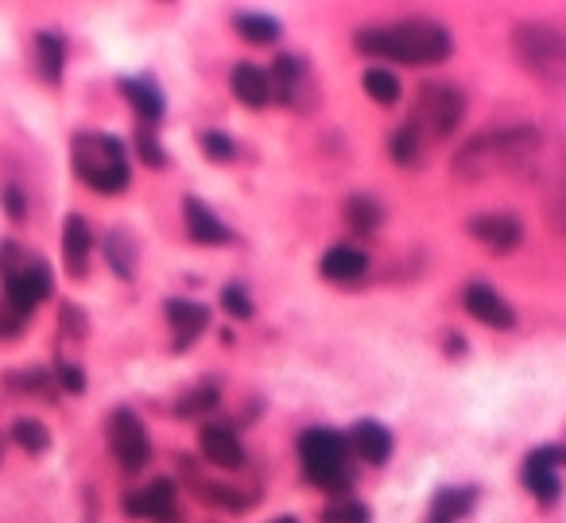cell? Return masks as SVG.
<instances>
[{
	"label": "cell",
	"mask_w": 566,
	"mask_h": 523,
	"mask_svg": "<svg viewBox=\"0 0 566 523\" xmlns=\"http://www.w3.org/2000/svg\"><path fill=\"white\" fill-rule=\"evenodd\" d=\"M319 520L322 523H369V508H365L362 500H353V497H337V500H330V504L322 508Z\"/></svg>",
	"instance_id": "cell-29"
},
{
	"label": "cell",
	"mask_w": 566,
	"mask_h": 523,
	"mask_svg": "<svg viewBox=\"0 0 566 523\" xmlns=\"http://www.w3.org/2000/svg\"><path fill=\"white\" fill-rule=\"evenodd\" d=\"M116 86H121V93L129 98V105H132V113L140 116V124H152V129H156L159 116H164V93H159L148 78H121Z\"/></svg>",
	"instance_id": "cell-19"
},
{
	"label": "cell",
	"mask_w": 566,
	"mask_h": 523,
	"mask_svg": "<svg viewBox=\"0 0 566 523\" xmlns=\"http://www.w3.org/2000/svg\"><path fill=\"white\" fill-rule=\"evenodd\" d=\"M319 271L330 279V283H357V279L369 271V253H362L357 245H334L326 256H322Z\"/></svg>",
	"instance_id": "cell-18"
},
{
	"label": "cell",
	"mask_w": 566,
	"mask_h": 523,
	"mask_svg": "<svg viewBox=\"0 0 566 523\" xmlns=\"http://www.w3.org/2000/svg\"><path fill=\"white\" fill-rule=\"evenodd\" d=\"M388 147H392V159L400 167H411L419 159V152H423V136H419L411 124H403V129L392 132V140H388Z\"/></svg>",
	"instance_id": "cell-30"
},
{
	"label": "cell",
	"mask_w": 566,
	"mask_h": 523,
	"mask_svg": "<svg viewBox=\"0 0 566 523\" xmlns=\"http://www.w3.org/2000/svg\"><path fill=\"white\" fill-rule=\"evenodd\" d=\"M0 454H4V442H0Z\"/></svg>",
	"instance_id": "cell-39"
},
{
	"label": "cell",
	"mask_w": 566,
	"mask_h": 523,
	"mask_svg": "<svg viewBox=\"0 0 566 523\" xmlns=\"http://www.w3.org/2000/svg\"><path fill=\"white\" fill-rule=\"evenodd\" d=\"M353 43H357L362 55L385 58V63H408V66L443 63L454 51L451 32L423 16L400 20V24H388V27H362Z\"/></svg>",
	"instance_id": "cell-2"
},
{
	"label": "cell",
	"mask_w": 566,
	"mask_h": 523,
	"mask_svg": "<svg viewBox=\"0 0 566 523\" xmlns=\"http://www.w3.org/2000/svg\"><path fill=\"white\" fill-rule=\"evenodd\" d=\"M345 438H349V450L362 461H369V466H385V461L392 458V431H388L385 423L365 419V423L353 426Z\"/></svg>",
	"instance_id": "cell-17"
},
{
	"label": "cell",
	"mask_w": 566,
	"mask_h": 523,
	"mask_svg": "<svg viewBox=\"0 0 566 523\" xmlns=\"http://www.w3.org/2000/svg\"><path fill=\"white\" fill-rule=\"evenodd\" d=\"M543 147V136L535 124H512V129H489L474 136L458 156H454V175L466 182H481L492 175H520L535 164Z\"/></svg>",
	"instance_id": "cell-1"
},
{
	"label": "cell",
	"mask_w": 566,
	"mask_h": 523,
	"mask_svg": "<svg viewBox=\"0 0 566 523\" xmlns=\"http://www.w3.org/2000/svg\"><path fill=\"white\" fill-rule=\"evenodd\" d=\"M233 27H237L241 40L256 43V47H268V43L279 40V24L271 16H260V12H241V16L233 20Z\"/></svg>",
	"instance_id": "cell-25"
},
{
	"label": "cell",
	"mask_w": 566,
	"mask_h": 523,
	"mask_svg": "<svg viewBox=\"0 0 566 523\" xmlns=\"http://www.w3.org/2000/svg\"><path fill=\"white\" fill-rule=\"evenodd\" d=\"M24 326H27V314H20L16 307H12L9 299L0 294V337H16Z\"/></svg>",
	"instance_id": "cell-35"
},
{
	"label": "cell",
	"mask_w": 566,
	"mask_h": 523,
	"mask_svg": "<svg viewBox=\"0 0 566 523\" xmlns=\"http://www.w3.org/2000/svg\"><path fill=\"white\" fill-rule=\"evenodd\" d=\"M271 523H299V520H296V515H276Z\"/></svg>",
	"instance_id": "cell-38"
},
{
	"label": "cell",
	"mask_w": 566,
	"mask_h": 523,
	"mask_svg": "<svg viewBox=\"0 0 566 523\" xmlns=\"http://www.w3.org/2000/svg\"><path fill=\"white\" fill-rule=\"evenodd\" d=\"M4 210H9V218L12 221H24L27 218V202H24V190L20 187H4Z\"/></svg>",
	"instance_id": "cell-36"
},
{
	"label": "cell",
	"mask_w": 566,
	"mask_h": 523,
	"mask_svg": "<svg viewBox=\"0 0 566 523\" xmlns=\"http://www.w3.org/2000/svg\"><path fill=\"white\" fill-rule=\"evenodd\" d=\"M9 438L16 442L20 450H27V454H47V450H51V431L40 423V419L20 415L16 423H12V434H9Z\"/></svg>",
	"instance_id": "cell-27"
},
{
	"label": "cell",
	"mask_w": 566,
	"mask_h": 523,
	"mask_svg": "<svg viewBox=\"0 0 566 523\" xmlns=\"http://www.w3.org/2000/svg\"><path fill=\"white\" fill-rule=\"evenodd\" d=\"M477 504V489H443L435 500H431V512H428V523H458L474 512Z\"/></svg>",
	"instance_id": "cell-21"
},
{
	"label": "cell",
	"mask_w": 566,
	"mask_h": 523,
	"mask_svg": "<svg viewBox=\"0 0 566 523\" xmlns=\"http://www.w3.org/2000/svg\"><path fill=\"white\" fill-rule=\"evenodd\" d=\"M466 116V98H462L458 86L451 82H423L415 98V116H411V129L423 140H443Z\"/></svg>",
	"instance_id": "cell-7"
},
{
	"label": "cell",
	"mask_w": 566,
	"mask_h": 523,
	"mask_svg": "<svg viewBox=\"0 0 566 523\" xmlns=\"http://www.w3.org/2000/svg\"><path fill=\"white\" fill-rule=\"evenodd\" d=\"M90 253H93V233L90 221L82 213H70L63 225V264L75 279H82L90 271Z\"/></svg>",
	"instance_id": "cell-15"
},
{
	"label": "cell",
	"mask_w": 566,
	"mask_h": 523,
	"mask_svg": "<svg viewBox=\"0 0 566 523\" xmlns=\"http://www.w3.org/2000/svg\"><path fill=\"white\" fill-rule=\"evenodd\" d=\"M0 279H4V299L16 307L20 314L32 319V311L51 299V287H55V276H51V264L32 256L27 248H20L16 241H4L0 245Z\"/></svg>",
	"instance_id": "cell-6"
},
{
	"label": "cell",
	"mask_w": 566,
	"mask_h": 523,
	"mask_svg": "<svg viewBox=\"0 0 566 523\" xmlns=\"http://www.w3.org/2000/svg\"><path fill=\"white\" fill-rule=\"evenodd\" d=\"M35 63H40L43 82L58 86L63 82V66H66V43L58 32H35Z\"/></svg>",
	"instance_id": "cell-22"
},
{
	"label": "cell",
	"mask_w": 566,
	"mask_h": 523,
	"mask_svg": "<svg viewBox=\"0 0 566 523\" xmlns=\"http://www.w3.org/2000/svg\"><path fill=\"white\" fill-rule=\"evenodd\" d=\"M136 159H144V164H148L152 171L167 167V152L159 147L156 129H152V124H140V129H136Z\"/></svg>",
	"instance_id": "cell-31"
},
{
	"label": "cell",
	"mask_w": 566,
	"mask_h": 523,
	"mask_svg": "<svg viewBox=\"0 0 566 523\" xmlns=\"http://www.w3.org/2000/svg\"><path fill=\"white\" fill-rule=\"evenodd\" d=\"M466 233L492 253H512L524 241V221L517 213H477V218H469Z\"/></svg>",
	"instance_id": "cell-11"
},
{
	"label": "cell",
	"mask_w": 566,
	"mask_h": 523,
	"mask_svg": "<svg viewBox=\"0 0 566 523\" xmlns=\"http://www.w3.org/2000/svg\"><path fill=\"white\" fill-rule=\"evenodd\" d=\"M70 164H75V175L98 194H124L132 179L129 167V152L116 136H106V132H78L70 140Z\"/></svg>",
	"instance_id": "cell-3"
},
{
	"label": "cell",
	"mask_w": 566,
	"mask_h": 523,
	"mask_svg": "<svg viewBox=\"0 0 566 523\" xmlns=\"http://www.w3.org/2000/svg\"><path fill=\"white\" fill-rule=\"evenodd\" d=\"M124 515H132V520H152V523H179V489H175L167 477H159L148 489L124 497Z\"/></svg>",
	"instance_id": "cell-9"
},
{
	"label": "cell",
	"mask_w": 566,
	"mask_h": 523,
	"mask_svg": "<svg viewBox=\"0 0 566 523\" xmlns=\"http://www.w3.org/2000/svg\"><path fill=\"white\" fill-rule=\"evenodd\" d=\"M268 82H271V98L296 109H307V101H311L314 93L311 70H307V63L296 55H279L268 74Z\"/></svg>",
	"instance_id": "cell-10"
},
{
	"label": "cell",
	"mask_w": 566,
	"mask_h": 523,
	"mask_svg": "<svg viewBox=\"0 0 566 523\" xmlns=\"http://www.w3.org/2000/svg\"><path fill=\"white\" fill-rule=\"evenodd\" d=\"M385 221V210H380V202L373 194H353L349 202H345V225L357 233H373Z\"/></svg>",
	"instance_id": "cell-24"
},
{
	"label": "cell",
	"mask_w": 566,
	"mask_h": 523,
	"mask_svg": "<svg viewBox=\"0 0 566 523\" xmlns=\"http://www.w3.org/2000/svg\"><path fill=\"white\" fill-rule=\"evenodd\" d=\"M233 93L245 109H264L271 101V82L268 74L253 63H237L233 66Z\"/></svg>",
	"instance_id": "cell-20"
},
{
	"label": "cell",
	"mask_w": 566,
	"mask_h": 523,
	"mask_svg": "<svg viewBox=\"0 0 566 523\" xmlns=\"http://www.w3.org/2000/svg\"><path fill=\"white\" fill-rule=\"evenodd\" d=\"M462 303H466V311L474 314L481 326H489V330H512V326H517V314H512V307L504 303L501 294L492 291L485 279H469L466 291H462Z\"/></svg>",
	"instance_id": "cell-12"
},
{
	"label": "cell",
	"mask_w": 566,
	"mask_h": 523,
	"mask_svg": "<svg viewBox=\"0 0 566 523\" xmlns=\"http://www.w3.org/2000/svg\"><path fill=\"white\" fill-rule=\"evenodd\" d=\"M55 380H58V388H63V392H70V396H82V392H86V372H82V365H70V360H58Z\"/></svg>",
	"instance_id": "cell-34"
},
{
	"label": "cell",
	"mask_w": 566,
	"mask_h": 523,
	"mask_svg": "<svg viewBox=\"0 0 566 523\" xmlns=\"http://www.w3.org/2000/svg\"><path fill=\"white\" fill-rule=\"evenodd\" d=\"M349 454H353L349 438L330 431V426H311V431H303V438H299V458H303L307 481L326 492H337V497H345V492L353 489Z\"/></svg>",
	"instance_id": "cell-4"
},
{
	"label": "cell",
	"mask_w": 566,
	"mask_h": 523,
	"mask_svg": "<svg viewBox=\"0 0 566 523\" xmlns=\"http://www.w3.org/2000/svg\"><path fill=\"white\" fill-rule=\"evenodd\" d=\"M555 221H558V230H566V190H563V198H558V205H555Z\"/></svg>",
	"instance_id": "cell-37"
},
{
	"label": "cell",
	"mask_w": 566,
	"mask_h": 523,
	"mask_svg": "<svg viewBox=\"0 0 566 523\" xmlns=\"http://www.w3.org/2000/svg\"><path fill=\"white\" fill-rule=\"evenodd\" d=\"M182 221H187L190 241H198V245H230L233 241L230 225H225V221L218 218V213L210 210L198 194L182 198Z\"/></svg>",
	"instance_id": "cell-13"
},
{
	"label": "cell",
	"mask_w": 566,
	"mask_h": 523,
	"mask_svg": "<svg viewBox=\"0 0 566 523\" xmlns=\"http://www.w3.org/2000/svg\"><path fill=\"white\" fill-rule=\"evenodd\" d=\"M109 450L121 461L124 474H140L152 458L148 426L140 423V415L132 408H116L109 415Z\"/></svg>",
	"instance_id": "cell-8"
},
{
	"label": "cell",
	"mask_w": 566,
	"mask_h": 523,
	"mask_svg": "<svg viewBox=\"0 0 566 523\" xmlns=\"http://www.w3.org/2000/svg\"><path fill=\"white\" fill-rule=\"evenodd\" d=\"M164 311L175 330V353H187L206 334V326H210V311L202 303H190V299H171Z\"/></svg>",
	"instance_id": "cell-14"
},
{
	"label": "cell",
	"mask_w": 566,
	"mask_h": 523,
	"mask_svg": "<svg viewBox=\"0 0 566 523\" xmlns=\"http://www.w3.org/2000/svg\"><path fill=\"white\" fill-rule=\"evenodd\" d=\"M198 446H202L206 461L218 469H241L245 466V446L230 426H202L198 434Z\"/></svg>",
	"instance_id": "cell-16"
},
{
	"label": "cell",
	"mask_w": 566,
	"mask_h": 523,
	"mask_svg": "<svg viewBox=\"0 0 566 523\" xmlns=\"http://www.w3.org/2000/svg\"><path fill=\"white\" fill-rule=\"evenodd\" d=\"M365 93H369L377 105H396V101H400V78H396L388 66H369V70H365Z\"/></svg>",
	"instance_id": "cell-28"
},
{
	"label": "cell",
	"mask_w": 566,
	"mask_h": 523,
	"mask_svg": "<svg viewBox=\"0 0 566 523\" xmlns=\"http://www.w3.org/2000/svg\"><path fill=\"white\" fill-rule=\"evenodd\" d=\"M198 144H202L206 159H214V164H233V156H237V144L218 129H206L202 136H198Z\"/></svg>",
	"instance_id": "cell-32"
},
{
	"label": "cell",
	"mask_w": 566,
	"mask_h": 523,
	"mask_svg": "<svg viewBox=\"0 0 566 523\" xmlns=\"http://www.w3.org/2000/svg\"><path fill=\"white\" fill-rule=\"evenodd\" d=\"M218 403H222V388H218L214 380H206V385L190 388V392L182 396L179 403H175V415H179V419H195V415H206V411H214Z\"/></svg>",
	"instance_id": "cell-26"
},
{
	"label": "cell",
	"mask_w": 566,
	"mask_h": 523,
	"mask_svg": "<svg viewBox=\"0 0 566 523\" xmlns=\"http://www.w3.org/2000/svg\"><path fill=\"white\" fill-rule=\"evenodd\" d=\"M106 260L121 279L136 276V241H132V233H124V230L106 233Z\"/></svg>",
	"instance_id": "cell-23"
},
{
	"label": "cell",
	"mask_w": 566,
	"mask_h": 523,
	"mask_svg": "<svg viewBox=\"0 0 566 523\" xmlns=\"http://www.w3.org/2000/svg\"><path fill=\"white\" fill-rule=\"evenodd\" d=\"M222 307L233 314V319H241V322L253 319V299H248V291H245L241 283H230V287H225V291H222Z\"/></svg>",
	"instance_id": "cell-33"
},
{
	"label": "cell",
	"mask_w": 566,
	"mask_h": 523,
	"mask_svg": "<svg viewBox=\"0 0 566 523\" xmlns=\"http://www.w3.org/2000/svg\"><path fill=\"white\" fill-rule=\"evenodd\" d=\"M512 55L520 70L540 86H551V90L566 86V32L551 24H520L512 32Z\"/></svg>",
	"instance_id": "cell-5"
}]
</instances>
